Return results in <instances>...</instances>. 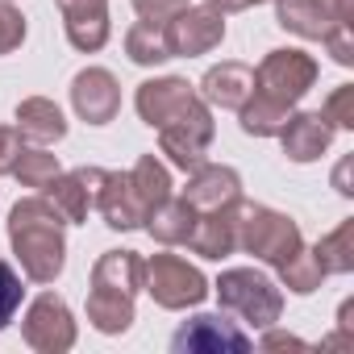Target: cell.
<instances>
[{
	"label": "cell",
	"instance_id": "cell-1",
	"mask_svg": "<svg viewBox=\"0 0 354 354\" xmlns=\"http://www.w3.org/2000/svg\"><path fill=\"white\" fill-rule=\"evenodd\" d=\"M67 221L46 196H26L9 209V246L21 275L34 283H55L67 267Z\"/></svg>",
	"mask_w": 354,
	"mask_h": 354
},
{
	"label": "cell",
	"instance_id": "cell-2",
	"mask_svg": "<svg viewBox=\"0 0 354 354\" xmlns=\"http://www.w3.org/2000/svg\"><path fill=\"white\" fill-rule=\"evenodd\" d=\"M146 259L138 250H104L88 283V321L96 333L117 337L133 325V304L142 292Z\"/></svg>",
	"mask_w": 354,
	"mask_h": 354
},
{
	"label": "cell",
	"instance_id": "cell-3",
	"mask_svg": "<svg viewBox=\"0 0 354 354\" xmlns=\"http://www.w3.org/2000/svg\"><path fill=\"white\" fill-rule=\"evenodd\" d=\"M238 250L254 254L259 263L267 267H283L300 246V225L288 217V213H275L267 205H250V201H238Z\"/></svg>",
	"mask_w": 354,
	"mask_h": 354
},
{
	"label": "cell",
	"instance_id": "cell-4",
	"mask_svg": "<svg viewBox=\"0 0 354 354\" xmlns=\"http://www.w3.org/2000/svg\"><path fill=\"white\" fill-rule=\"evenodd\" d=\"M221 308H230L234 317H242L254 329H267L283 317V292L254 267H230L221 271V279L213 283Z\"/></svg>",
	"mask_w": 354,
	"mask_h": 354
},
{
	"label": "cell",
	"instance_id": "cell-5",
	"mask_svg": "<svg viewBox=\"0 0 354 354\" xmlns=\"http://www.w3.org/2000/svg\"><path fill=\"white\" fill-rule=\"evenodd\" d=\"M313 84H317V59L304 50H271L254 67V92L288 113L308 96Z\"/></svg>",
	"mask_w": 354,
	"mask_h": 354
},
{
	"label": "cell",
	"instance_id": "cell-6",
	"mask_svg": "<svg viewBox=\"0 0 354 354\" xmlns=\"http://www.w3.org/2000/svg\"><path fill=\"white\" fill-rule=\"evenodd\" d=\"M142 288L154 296L158 308H196L205 296H209V279L201 267H192L188 259L180 254H154L146 259V275H142Z\"/></svg>",
	"mask_w": 354,
	"mask_h": 354
},
{
	"label": "cell",
	"instance_id": "cell-7",
	"mask_svg": "<svg viewBox=\"0 0 354 354\" xmlns=\"http://www.w3.org/2000/svg\"><path fill=\"white\" fill-rule=\"evenodd\" d=\"M213 104H205L201 96L184 109V113H175L167 125H158V150L171 158V167H180V171H192L205 162L209 146H213Z\"/></svg>",
	"mask_w": 354,
	"mask_h": 354
},
{
	"label": "cell",
	"instance_id": "cell-8",
	"mask_svg": "<svg viewBox=\"0 0 354 354\" xmlns=\"http://www.w3.org/2000/svg\"><path fill=\"white\" fill-rule=\"evenodd\" d=\"M21 337L38 354H67L75 346V317H71L67 300L55 292H42L21 317Z\"/></svg>",
	"mask_w": 354,
	"mask_h": 354
},
{
	"label": "cell",
	"instance_id": "cell-9",
	"mask_svg": "<svg viewBox=\"0 0 354 354\" xmlns=\"http://www.w3.org/2000/svg\"><path fill=\"white\" fill-rule=\"evenodd\" d=\"M225 38V13L209 9V5H188L180 9L171 21H167V46H171V59H196V55H209L217 50Z\"/></svg>",
	"mask_w": 354,
	"mask_h": 354
},
{
	"label": "cell",
	"instance_id": "cell-10",
	"mask_svg": "<svg viewBox=\"0 0 354 354\" xmlns=\"http://www.w3.org/2000/svg\"><path fill=\"white\" fill-rule=\"evenodd\" d=\"M250 346H254L250 333L221 313H201V317L184 321L171 337L175 354H221V350H250Z\"/></svg>",
	"mask_w": 354,
	"mask_h": 354
},
{
	"label": "cell",
	"instance_id": "cell-11",
	"mask_svg": "<svg viewBox=\"0 0 354 354\" xmlns=\"http://www.w3.org/2000/svg\"><path fill=\"white\" fill-rule=\"evenodd\" d=\"M104 167H75V171H59L55 180L42 188V196L63 213L67 225H80L88 221V213L96 209V196H100V184H104Z\"/></svg>",
	"mask_w": 354,
	"mask_h": 354
},
{
	"label": "cell",
	"instance_id": "cell-12",
	"mask_svg": "<svg viewBox=\"0 0 354 354\" xmlns=\"http://www.w3.org/2000/svg\"><path fill=\"white\" fill-rule=\"evenodd\" d=\"M71 109L88 125H109L121 113V84L109 67H84L71 80Z\"/></svg>",
	"mask_w": 354,
	"mask_h": 354
},
{
	"label": "cell",
	"instance_id": "cell-13",
	"mask_svg": "<svg viewBox=\"0 0 354 354\" xmlns=\"http://www.w3.org/2000/svg\"><path fill=\"white\" fill-rule=\"evenodd\" d=\"M196 96H201V92H196L188 80H180V75H158V80L138 84L133 109H138V117H142L150 129H158V125H167L175 113H184Z\"/></svg>",
	"mask_w": 354,
	"mask_h": 354
},
{
	"label": "cell",
	"instance_id": "cell-14",
	"mask_svg": "<svg viewBox=\"0 0 354 354\" xmlns=\"http://www.w3.org/2000/svg\"><path fill=\"white\" fill-rule=\"evenodd\" d=\"M184 201L196 209V213H213V209H225L234 201H242V175L225 162H201L188 171V188H184Z\"/></svg>",
	"mask_w": 354,
	"mask_h": 354
},
{
	"label": "cell",
	"instance_id": "cell-15",
	"mask_svg": "<svg viewBox=\"0 0 354 354\" xmlns=\"http://www.w3.org/2000/svg\"><path fill=\"white\" fill-rule=\"evenodd\" d=\"M59 13H63V30L67 42L80 55H96L104 50L113 26H109V0H55Z\"/></svg>",
	"mask_w": 354,
	"mask_h": 354
},
{
	"label": "cell",
	"instance_id": "cell-16",
	"mask_svg": "<svg viewBox=\"0 0 354 354\" xmlns=\"http://www.w3.org/2000/svg\"><path fill=\"white\" fill-rule=\"evenodd\" d=\"M96 213L104 217L109 230H138L146 225V205L129 180V171H109L104 184H100V196H96Z\"/></svg>",
	"mask_w": 354,
	"mask_h": 354
},
{
	"label": "cell",
	"instance_id": "cell-17",
	"mask_svg": "<svg viewBox=\"0 0 354 354\" xmlns=\"http://www.w3.org/2000/svg\"><path fill=\"white\" fill-rule=\"evenodd\" d=\"M333 133L337 129L321 113H288V121H283V129L275 138H279V146H283V154L292 162H317L333 146Z\"/></svg>",
	"mask_w": 354,
	"mask_h": 354
},
{
	"label": "cell",
	"instance_id": "cell-18",
	"mask_svg": "<svg viewBox=\"0 0 354 354\" xmlns=\"http://www.w3.org/2000/svg\"><path fill=\"white\" fill-rule=\"evenodd\" d=\"M201 100L205 104H217V109H242L246 100H250V92H254V67H246V63H217V67H209L205 71V80H201Z\"/></svg>",
	"mask_w": 354,
	"mask_h": 354
},
{
	"label": "cell",
	"instance_id": "cell-19",
	"mask_svg": "<svg viewBox=\"0 0 354 354\" xmlns=\"http://www.w3.org/2000/svg\"><path fill=\"white\" fill-rule=\"evenodd\" d=\"M238 201L234 205H225V209H213V213H201L196 217V234H192V250L201 254V259H213V263H221V259H230L234 250H238Z\"/></svg>",
	"mask_w": 354,
	"mask_h": 354
},
{
	"label": "cell",
	"instance_id": "cell-20",
	"mask_svg": "<svg viewBox=\"0 0 354 354\" xmlns=\"http://www.w3.org/2000/svg\"><path fill=\"white\" fill-rule=\"evenodd\" d=\"M17 129H21L26 142L50 146V142H63L67 138V117H63V109L50 96H26L17 104Z\"/></svg>",
	"mask_w": 354,
	"mask_h": 354
},
{
	"label": "cell",
	"instance_id": "cell-21",
	"mask_svg": "<svg viewBox=\"0 0 354 354\" xmlns=\"http://www.w3.org/2000/svg\"><path fill=\"white\" fill-rule=\"evenodd\" d=\"M196 209L180 196V201H162L158 209H150V217H146V234L154 238V242H162V246H188L192 242V234H196Z\"/></svg>",
	"mask_w": 354,
	"mask_h": 354
},
{
	"label": "cell",
	"instance_id": "cell-22",
	"mask_svg": "<svg viewBox=\"0 0 354 354\" xmlns=\"http://www.w3.org/2000/svg\"><path fill=\"white\" fill-rule=\"evenodd\" d=\"M275 21L283 30H292L296 38H308V42H321L337 26L317 0H275Z\"/></svg>",
	"mask_w": 354,
	"mask_h": 354
},
{
	"label": "cell",
	"instance_id": "cell-23",
	"mask_svg": "<svg viewBox=\"0 0 354 354\" xmlns=\"http://www.w3.org/2000/svg\"><path fill=\"white\" fill-rule=\"evenodd\" d=\"M125 55L138 63V67H158L171 59V46H167V26L162 21H133L129 34H125Z\"/></svg>",
	"mask_w": 354,
	"mask_h": 354
},
{
	"label": "cell",
	"instance_id": "cell-24",
	"mask_svg": "<svg viewBox=\"0 0 354 354\" xmlns=\"http://www.w3.org/2000/svg\"><path fill=\"white\" fill-rule=\"evenodd\" d=\"M129 180H133V188H138V196H142V205L146 209H158L167 196H171V171H167V162H158V154H142L133 167H129ZM150 217V213H146Z\"/></svg>",
	"mask_w": 354,
	"mask_h": 354
},
{
	"label": "cell",
	"instance_id": "cell-25",
	"mask_svg": "<svg viewBox=\"0 0 354 354\" xmlns=\"http://www.w3.org/2000/svg\"><path fill=\"white\" fill-rule=\"evenodd\" d=\"M325 275H350L354 271V221H342L333 234H325L317 246H308Z\"/></svg>",
	"mask_w": 354,
	"mask_h": 354
},
{
	"label": "cell",
	"instance_id": "cell-26",
	"mask_svg": "<svg viewBox=\"0 0 354 354\" xmlns=\"http://www.w3.org/2000/svg\"><path fill=\"white\" fill-rule=\"evenodd\" d=\"M283 121H288V109L263 100L259 92H250V100L238 109V125H242V133H250V138H275V133L283 129Z\"/></svg>",
	"mask_w": 354,
	"mask_h": 354
},
{
	"label": "cell",
	"instance_id": "cell-27",
	"mask_svg": "<svg viewBox=\"0 0 354 354\" xmlns=\"http://www.w3.org/2000/svg\"><path fill=\"white\" fill-rule=\"evenodd\" d=\"M279 271V283L288 288V292H296V296H313L317 288H321V279H325V271H321V263H317V254L313 250H296L283 267H275Z\"/></svg>",
	"mask_w": 354,
	"mask_h": 354
},
{
	"label": "cell",
	"instance_id": "cell-28",
	"mask_svg": "<svg viewBox=\"0 0 354 354\" xmlns=\"http://www.w3.org/2000/svg\"><path fill=\"white\" fill-rule=\"evenodd\" d=\"M63 167H59V154H50L46 146H30V150H21V158H17V167H13V175L21 180V188H46L55 175H59Z\"/></svg>",
	"mask_w": 354,
	"mask_h": 354
},
{
	"label": "cell",
	"instance_id": "cell-29",
	"mask_svg": "<svg viewBox=\"0 0 354 354\" xmlns=\"http://www.w3.org/2000/svg\"><path fill=\"white\" fill-rule=\"evenodd\" d=\"M21 300H26V288H21V275L0 259V329H9V321L17 317V308H21Z\"/></svg>",
	"mask_w": 354,
	"mask_h": 354
},
{
	"label": "cell",
	"instance_id": "cell-30",
	"mask_svg": "<svg viewBox=\"0 0 354 354\" xmlns=\"http://www.w3.org/2000/svg\"><path fill=\"white\" fill-rule=\"evenodd\" d=\"M321 117H325L333 129H354V84L333 88L329 100H325V109H321Z\"/></svg>",
	"mask_w": 354,
	"mask_h": 354
},
{
	"label": "cell",
	"instance_id": "cell-31",
	"mask_svg": "<svg viewBox=\"0 0 354 354\" xmlns=\"http://www.w3.org/2000/svg\"><path fill=\"white\" fill-rule=\"evenodd\" d=\"M26 42V17L13 9V0H0V55H13Z\"/></svg>",
	"mask_w": 354,
	"mask_h": 354
},
{
	"label": "cell",
	"instance_id": "cell-32",
	"mask_svg": "<svg viewBox=\"0 0 354 354\" xmlns=\"http://www.w3.org/2000/svg\"><path fill=\"white\" fill-rule=\"evenodd\" d=\"M321 42H325V50L333 55L337 67H354V30H350V21H337Z\"/></svg>",
	"mask_w": 354,
	"mask_h": 354
},
{
	"label": "cell",
	"instance_id": "cell-33",
	"mask_svg": "<svg viewBox=\"0 0 354 354\" xmlns=\"http://www.w3.org/2000/svg\"><path fill=\"white\" fill-rule=\"evenodd\" d=\"M129 5H133V13H138L142 21H162V26H167L180 9H188L192 0H129Z\"/></svg>",
	"mask_w": 354,
	"mask_h": 354
},
{
	"label": "cell",
	"instance_id": "cell-34",
	"mask_svg": "<svg viewBox=\"0 0 354 354\" xmlns=\"http://www.w3.org/2000/svg\"><path fill=\"white\" fill-rule=\"evenodd\" d=\"M21 150H26L21 129H17V125H0V175H13V167H17Z\"/></svg>",
	"mask_w": 354,
	"mask_h": 354
},
{
	"label": "cell",
	"instance_id": "cell-35",
	"mask_svg": "<svg viewBox=\"0 0 354 354\" xmlns=\"http://www.w3.org/2000/svg\"><path fill=\"white\" fill-rule=\"evenodd\" d=\"M259 350H304V342L283 333V329H275V325H267L263 337H259Z\"/></svg>",
	"mask_w": 354,
	"mask_h": 354
},
{
	"label": "cell",
	"instance_id": "cell-36",
	"mask_svg": "<svg viewBox=\"0 0 354 354\" xmlns=\"http://www.w3.org/2000/svg\"><path fill=\"white\" fill-rule=\"evenodd\" d=\"M317 5H321L333 21H350V17H354V0H317Z\"/></svg>",
	"mask_w": 354,
	"mask_h": 354
},
{
	"label": "cell",
	"instance_id": "cell-37",
	"mask_svg": "<svg viewBox=\"0 0 354 354\" xmlns=\"http://www.w3.org/2000/svg\"><path fill=\"white\" fill-rule=\"evenodd\" d=\"M209 9H217V13H242V9H250V5H267V0H205Z\"/></svg>",
	"mask_w": 354,
	"mask_h": 354
},
{
	"label": "cell",
	"instance_id": "cell-38",
	"mask_svg": "<svg viewBox=\"0 0 354 354\" xmlns=\"http://www.w3.org/2000/svg\"><path fill=\"white\" fill-rule=\"evenodd\" d=\"M333 188H337L342 196H354V188H350V158L337 162V171H333Z\"/></svg>",
	"mask_w": 354,
	"mask_h": 354
}]
</instances>
